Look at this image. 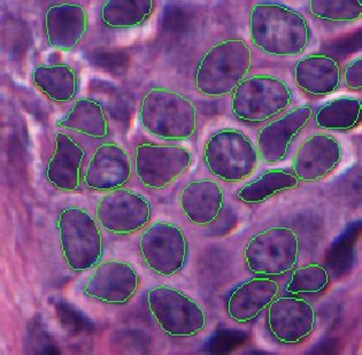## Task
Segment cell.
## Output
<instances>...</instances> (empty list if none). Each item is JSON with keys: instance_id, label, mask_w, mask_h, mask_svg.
<instances>
[{"instance_id": "cell-26", "label": "cell", "mask_w": 362, "mask_h": 355, "mask_svg": "<svg viewBox=\"0 0 362 355\" xmlns=\"http://www.w3.org/2000/svg\"><path fill=\"white\" fill-rule=\"evenodd\" d=\"M299 184L300 181L293 173L281 168L269 169L240 187L236 197L246 204H261L277 193L295 189Z\"/></svg>"}, {"instance_id": "cell-27", "label": "cell", "mask_w": 362, "mask_h": 355, "mask_svg": "<svg viewBox=\"0 0 362 355\" xmlns=\"http://www.w3.org/2000/svg\"><path fill=\"white\" fill-rule=\"evenodd\" d=\"M308 8L314 18L323 21H359L362 0H308Z\"/></svg>"}, {"instance_id": "cell-10", "label": "cell", "mask_w": 362, "mask_h": 355, "mask_svg": "<svg viewBox=\"0 0 362 355\" xmlns=\"http://www.w3.org/2000/svg\"><path fill=\"white\" fill-rule=\"evenodd\" d=\"M192 163L187 147L174 144L141 143L135 147L136 178L151 190H163L185 174Z\"/></svg>"}, {"instance_id": "cell-4", "label": "cell", "mask_w": 362, "mask_h": 355, "mask_svg": "<svg viewBox=\"0 0 362 355\" xmlns=\"http://www.w3.org/2000/svg\"><path fill=\"white\" fill-rule=\"evenodd\" d=\"M59 240L66 264L73 272L93 269L104 252L98 221L90 211L77 206L62 209L57 220Z\"/></svg>"}, {"instance_id": "cell-18", "label": "cell", "mask_w": 362, "mask_h": 355, "mask_svg": "<svg viewBox=\"0 0 362 355\" xmlns=\"http://www.w3.org/2000/svg\"><path fill=\"white\" fill-rule=\"evenodd\" d=\"M279 284L273 277L257 276L238 285L227 301L228 316L246 323L258 318L277 297Z\"/></svg>"}, {"instance_id": "cell-16", "label": "cell", "mask_w": 362, "mask_h": 355, "mask_svg": "<svg viewBox=\"0 0 362 355\" xmlns=\"http://www.w3.org/2000/svg\"><path fill=\"white\" fill-rule=\"evenodd\" d=\"M132 175L129 152L114 141L98 145L90 158L83 175V183L89 190L107 192L122 187Z\"/></svg>"}, {"instance_id": "cell-25", "label": "cell", "mask_w": 362, "mask_h": 355, "mask_svg": "<svg viewBox=\"0 0 362 355\" xmlns=\"http://www.w3.org/2000/svg\"><path fill=\"white\" fill-rule=\"evenodd\" d=\"M361 117V100L350 95L332 99L313 114L316 127L325 130H351L359 124Z\"/></svg>"}, {"instance_id": "cell-21", "label": "cell", "mask_w": 362, "mask_h": 355, "mask_svg": "<svg viewBox=\"0 0 362 355\" xmlns=\"http://www.w3.org/2000/svg\"><path fill=\"white\" fill-rule=\"evenodd\" d=\"M341 66L328 54H310L299 59L293 69L296 86L312 95H328L341 86Z\"/></svg>"}, {"instance_id": "cell-29", "label": "cell", "mask_w": 362, "mask_h": 355, "mask_svg": "<svg viewBox=\"0 0 362 355\" xmlns=\"http://www.w3.org/2000/svg\"><path fill=\"white\" fill-rule=\"evenodd\" d=\"M344 83L347 89L358 91L362 88V57H358L347 64L344 71Z\"/></svg>"}, {"instance_id": "cell-12", "label": "cell", "mask_w": 362, "mask_h": 355, "mask_svg": "<svg viewBox=\"0 0 362 355\" xmlns=\"http://www.w3.org/2000/svg\"><path fill=\"white\" fill-rule=\"evenodd\" d=\"M89 28V11L82 1L54 0L44 11V37L51 49L73 51L82 44Z\"/></svg>"}, {"instance_id": "cell-15", "label": "cell", "mask_w": 362, "mask_h": 355, "mask_svg": "<svg viewBox=\"0 0 362 355\" xmlns=\"http://www.w3.org/2000/svg\"><path fill=\"white\" fill-rule=\"evenodd\" d=\"M313 114L310 105H301L266 123L257 137L259 160L277 163L286 159L292 141L306 128Z\"/></svg>"}, {"instance_id": "cell-5", "label": "cell", "mask_w": 362, "mask_h": 355, "mask_svg": "<svg viewBox=\"0 0 362 355\" xmlns=\"http://www.w3.org/2000/svg\"><path fill=\"white\" fill-rule=\"evenodd\" d=\"M292 98L290 86L279 77L246 76L231 92V113L242 122H264L286 110Z\"/></svg>"}, {"instance_id": "cell-17", "label": "cell", "mask_w": 362, "mask_h": 355, "mask_svg": "<svg viewBox=\"0 0 362 355\" xmlns=\"http://www.w3.org/2000/svg\"><path fill=\"white\" fill-rule=\"evenodd\" d=\"M343 149L337 138L328 134H314L306 138L292 160L293 174L304 183L327 178L341 163Z\"/></svg>"}, {"instance_id": "cell-3", "label": "cell", "mask_w": 362, "mask_h": 355, "mask_svg": "<svg viewBox=\"0 0 362 355\" xmlns=\"http://www.w3.org/2000/svg\"><path fill=\"white\" fill-rule=\"evenodd\" d=\"M139 117L145 132L163 141L190 139L198 127L194 101L163 86H154L143 95Z\"/></svg>"}, {"instance_id": "cell-14", "label": "cell", "mask_w": 362, "mask_h": 355, "mask_svg": "<svg viewBox=\"0 0 362 355\" xmlns=\"http://www.w3.org/2000/svg\"><path fill=\"white\" fill-rule=\"evenodd\" d=\"M270 334L283 344H298L310 337L316 325L313 305L304 298L276 297L267 307Z\"/></svg>"}, {"instance_id": "cell-11", "label": "cell", "mask_w": 362, "mask_h": 355, "mask_svg": "<svg viewBox=\"0 0 362 355\" xmlns=\"http://www.w3.org/2000/svg\"><path fill=\"white\" fill-rule=\"evenodd\" d=\"M152 209L144 196L126 187L107 191L95 205L99 226L113 235H130L150 223Z\"/></svg>"}, {"instance_id": "cell-23", "label": "cell", "mask_w": 362, "mask_h": 355, "mask_svg": "<svg viewBox=\"0 0 362 355\" xmlns=\"http://www.w3.org/2000/svg\"><path fill=\"white\" fill-rule=\"evenodd\" d=\"M57 127L100 139L108 135L110 120L99 101L82 97L75 99L69 112L57 121Z\"/></svg>"}, {"instance_id": "cell-20", "label": "cell", "mask_w": 362, "mask_h": 355, "mask_svg": "<svg viewBox=\"0 0 362 355\" xmlns=\"http://www.w3.org/2000/svg\"><path fill=\"white\" fill-rule=\"evenodd\" d=\"M56 149L47 163V182L57 190L71 192L81 187V167L86 151L66 132H56Z\"/></svg>"}, {"instance_id": "cell-6", "label": "cell", "mask_w": 362, "mask_h": 355, "mask_svg": "<svg viewBox=\"0 0 362 355\" xmlns=\"http://www.w3.org/2000/svg\"><path fill=\"white\" fill-rule=\"evenodd\" d=\"M204 163L215 178L237 183L250 178L258 167L255 143L244 132L226 128L209 136L204 146Z\"/></svg>"}, {"instance_id": "cell-22", "label": "cell", "mask_w": 362, "mask_h": 355, "mask_svg": "<svg viewBox=\"0 0 362 355\" xmlns=\"http://www.w3.org/2000/svg\"><path fill=\"white\" fill-rule=\"evenodd\" d=\"M33 86L56 104L75 100L78 92V73L71 64H37L31 71Z\"/></svg>"}, {"instance_id": "cell-1", "label": "cell", "mask_w": 362, "mask_h": 355, "mask_svg": "<svg viewBox=\"0 0 362 355\" xmlns=\"http://www.w3.org/2000/svg\"><path fill=\"white\" fill-rule=\"evenodd\" d=\"M250 38L261 52L274 57H297L310 44L305 16L282 4L260 1L250 11Z\"/></svg>"}, {"instance_id": "cell-30", "label": "cell", "mask_w": 362, "mask_h": 355, "mask_svg": "<svg viewBox=\"0 0 362 355\" xmlns=\"http://www.w3.org/2000/svg\"><path fill=\"white\" fill-rule=\"evenodd\" d=\"M77 1H82V3H84V0H77Z\"/></svg>"}, {"instance_id": "cell-24", "label": "cell", "mask_w": 362, "mask_h": 355, "mask_svg": "<svg viewBox=\"0 0 362 355\" xmlns=\"http://www.w3.org/2000/svg\"><path fill=\"white\" fill-rule=\"evenodd\" d=\"M157 0H105L100 7V21L111 30L141 27L152 18Z\"/></svg>"}, {"instance_id": "cell-7", "label": "cell", "mask_w": 362, "mask_h": 355, "mask_svg": "<svg viewBox=\"0 0 362 355\" xmlns=\"http://www.w3.org/2000/svg\"><path fill=\"white\" fill-rule=\"evenodd\" d=\"M299 251L300 244L295 229L275 226L252 236L243 257L253 275L277 277L295 268Z\"/></svg>"}, {"instance_id": "cell-9", "label": "cell", "mask_w": 362, "mask_h": 355, "mask_svg": "<svg viewBox=\"0 0 362 355\" xmlns=\"http://www.w3.org/2000/svg\"><path fill=\"white\" fill-rule=\"evenodd\" d=\"M139 252L148 269L157 275L170 277L185 268L189 245L178 226L166 221H154L139 237Z\"/></svg>"}, {"instance_id": "cell-2", "label": "cell", "mask_w": 362, "mask_h": 355, "mask_svg": "<svg viewBox=\"0 0 362 355\" xmlns=\"http://www.w3.org/2000/svg\"><path fill=\"white\" fill-rule=\"evenodd\" d=\"M252 50L242 38L213 44L197 64L194 86L207 98L231 95L251 71Z\"/></svg>"}, {"instance_id": "cell-19", "label": "cell", "mask_w": 362, "mask_h": 355, "mask_svg": "<svg viewBox=\"0 0 362 355\" xmlns=\"http://www.w3.org/2000/svg\"><path fill=\"white\" fill-rule=\"evenodd\" d=\"M178 204L191 223L209 226L218 220L223 209V187L209 178L189 182L180 192Z\"/></svg>"}, {"instance_id": "cell-8", "label": "cell", "mask_w": 362, "mask_h": 355, "mask_svg": "<svg viewBox=\"0 0 362 355\" xmlns=\"http://www.w3.org/2000/svg\"><path fill=\"white\" fill-rule=\"evenodd\" d=\"M146 303L152 319L170 337H192L205 329L203 306L177 289L167 285L151 288Z\"/></svg>"}, {"instance_id": "cell-13", "label": "cell", "mask_w": 362, "mask_h": 355, "mask_svg": "<svg viewBox=\"0 0 362 355\" xmlns=\"http://www.w3.org/2000/svg\"><path fill=\"white\" fill-rule=\"evenodd\" d=\"M141 284L139 274L127 261L106 260L93 268L82 291L86 297L105 305L129 303Z\"/></svg>"}, {"instance_id": "cell-28", "label": "cell", "mask_w": 362, "mask_h": 355, "mask_svg": "<svg viewBox=\"0 0 362 355\" xmlns=\"http://www.w3.org/2000/svg\"><path fill=\"white\" fill-rule=\"evenodd\" d=\"M330 283V275L322 264H310L292 272L286 285L288 294L320 293Z\"/></svg>"}]
</instances>
